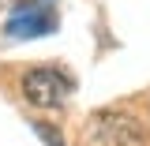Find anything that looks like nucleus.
<instances>
[{
	"mask_svg": "<svg viewBox=\"0 0 150 146\" xmlns=\"http://www.w3.org/2000/svg\"><path fill=\"white\" fill-rule=\"evenodd\" d=\"M19 90L26 97V105H34V109H60L68 101V94L75 90V79L56 64H34L23 71Z\"/></svg>",
	"mask_w": 150,
	"mask_h": 146,
	"instance_id": "1",
	"label": "nucleus"
},
{
	"mask_svg": "<svg viewBox=\"0 0 150 146\" xmlns=\"http://www.w3.org/2000/svg\"><path fill=\"white\" fill-rule=\"evenodd\" d=\"M56 30V8L53 0H15L11 15L4 23V34L26 41V37H45Z\"/></svg>",
	"mask_w": 150,
	"mask_h": 146,
	"instance_id": "2",
	"label": "nucleus"
},
{
	"mask_svg": "<svg viewBox=\"0 0 150 146\" xmlns=\"http://www.w3.org/2000/svg\"><path fill=\"white\" fill-rule=\"evenodd\" d=\"M86 135L94 146H143V124L128 112H94Z\"/></svg>",
	"mask_w": 150,
	"mask_h": 146,
	"instance_id": "3",
	"label": "nucleus"
},
{
	"mask_svg": "<svg viewBox=\"0 0 150 146\" xmlns=\"http://www.w3.org/2000/svg\"><path fill=\"white\" fill-rule=\"evenodd\" d=\"M34 131H38V139L45 146H64V139H60V131H56L53 124H34Z\"/></svg>",
	"mask_w": 150,
	"mask_h": 146,
	"instance_id": "4",
	"label": "nucleus"
}]
</instances>
